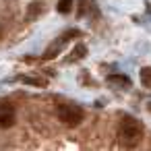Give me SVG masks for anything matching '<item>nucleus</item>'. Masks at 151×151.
Masks as SVG:
<instances>
[{
	"label": "nucleus",
	"mask_w": 151,
	"mask_h": 151,
	"mask_svg": "<svg viewBox=\"0 0 151 151\" xmlns=\"http://www.w3.org/2000/svg\"><path fill=\"white\" fill-rule=\"evenodd\" d=\"M108 83L110 85H118V87H130V79L126 77V75H110L108 77Z\"/></svg>",
	"instance_id": "obj_5"
},
{
	"label": "nucleus",
	"mask_w": 151,
	"mask_h": 151,
	"mask_svg": "<svg viewBox=\"0 0 151 151\" xmlns=\"http://www.w3.org/2000/svg\"><path fill=\"white\" fill-rule=\"evenodd\" d=\"M23 83H29V85H37V87H44L46 85V81L44 79H33V77H19Z\"/></svg>",
	"instance_id": "obj_8"
},
{
	"label": "nucleus",
	"mask_w": 151,
	"mask_h": 151,
	"mask_svg": "<svg viewBox=\"0 0 151 151\" xmlns=\"http://www.w3.org/2000/svg\"><path fill=\"white\" fill-rule=\"evenodd\" d=\"M149 112H151V104H149Z\"/></svg>",
	"instance_id": "obj_10"
},
{
	"label": "nucleus",
	"mask_w": 151,
	"mask_h": 151,
	"mask_svg": "<svg viewBox=\"0 0 151 151\" xmlns=\"http://www.w3.org/2000/svg\"><path fill=\"white\" fill-rule=\"evenodd\" d=\"M85 52H87V48H85L83 44H79V46L73 50V56L68 58V62H75V60H81V58H85Z\"/></svg>",
	"instance_id": "obj_7"
},
{
	"label": "nucleus",
	"mask_w": 151,
	"mask_h": 151,
	"mask_svg": "<svg viewBox=\"0 0 151 151\" xmlns=\"http://www.w3.org/2000/svg\"><path fill=\"white\" fill-rule=\"evenodd\" d=\"M85 6H87V0H81V6H79V17L85 15Z\"/></svg>",
	"instance_id": "obj_9"
},
{
	"label": "nucleus",
	"mask_w": 151,
	"mask_h": 151,
	"mask_svg": "<svg viewBox=\"0 0 151 151\" xmlns=\"http://www.w3.org/2000/svg\"><path fill=\"white\" fill-rule=\"evenodd\" d=\"M56 114H58V120L66 126H79L83 122V116H85L77 104H60Z\"/></svg>",
	"instance_id": "obj_2"
},
{
	"label": "nucleus",
	"mask_w": 151,
	"mask_h": 151,
	"mask_svg": "<svg viewBox=\"0 0 151 151\" xmlns=\"http://www.w3.org/2000/svg\"><path fill=\"white\" fill-rule=\"evenodd\" d=\"M75 33L79 35V31H77V29H73V31H66V33H62V35H60V37L56 40V42H52V44L48 46V50L44 52V58H46V60L54 58V56H56V54H58V52H60V50H62L64 46H66V42L70 40V35H75Z\"/></svg>",
	"instance_id": "obj_3"
},
{
	"label": "nucleus",
	"mask_w": 151,
	"mask_h": 151,
	"mask_svg": "<svg viewBox=\"0 0 151 151\" xmlns=\"http://www.w3.org/2000/svg\"><path fill=\"white\" fill-rule=\"evenodd\" d=\"M15 124V110L6 101L0 104V128H11Z\"/></svg>",
	"instance_id": "obj_4"
},
{
	"label": "nucleus",
	"mask_w": 151,
	"mask_h": 151,
	"mask_svg": "<svg viewBox=\"0 0 151 151\" xmlns=\"http://www.w3.org/2000/svg\"><path fill=\"white\" fill-rule=\"evenodd\" d=\"M120 141L126 145V147H134L139 141H141V134H143V126L139 120H134L132 116H124L122 122H120Z\"/></svg>",
	"instance_id": "obj_1"
},
{
	"label": "nucleus",
	"mask_w": 151,
	"mask_h": 151,
	"mask_svg": "<svg viewBox=\"0 0 151 151\" xmlns=\"http://www.w3.org/2000/svg\"><path fill=\"white\" fill-rule=\"evenodd\" d=\"M73 4H75V0H58V13L60 15H68L73 11Z\"/></svg>",
	"instance_id": "obj_6"
}]
</instances>
